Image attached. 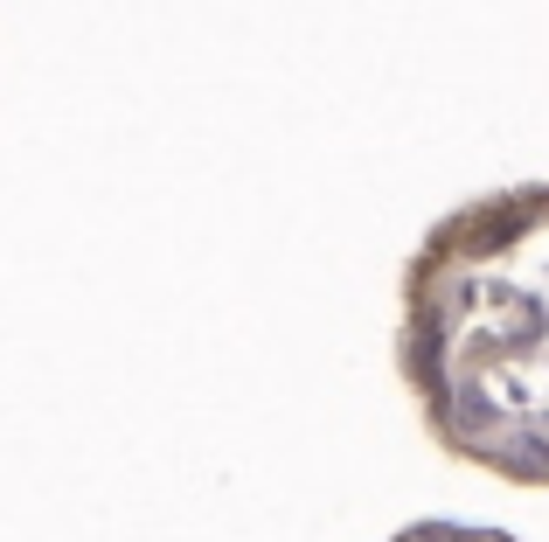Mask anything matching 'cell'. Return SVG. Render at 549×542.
Segmentation results:
<instances>
[{"mask_svg":"<svg viewBox=\"0 0 549 542\" xmlns=\"http://www.w3.org/2000/svg\"><path fill=\"white\" fill-rule=\"evenodd\" d=\"M390 355L445 459L549 494V174L487 188L417 237Z\"/></svg>","mask_w":549,"mask_h":542,"instance_id":"obj_1","label":"cell"},{"mask_svg":"<svg viewBox=\"0 0 549 542\" xmlns=\"http://www.w3.org/2000/svg\"><path fill=\"white\" fill-rule=\"evenodd\" d=\"M383 542H522L508 529H487V522H452V515H424V522H404L397 536Z\"/></svg>","mask_w":549,"mask_h":542,"instance_id":"obj_2","label":"cell"}]
</instances>
